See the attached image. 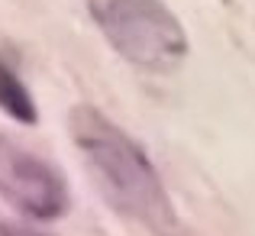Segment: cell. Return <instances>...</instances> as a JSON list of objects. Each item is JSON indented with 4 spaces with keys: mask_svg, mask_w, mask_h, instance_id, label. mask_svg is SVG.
<instances>
[{
    "mask_svg": "<svg viewBox=\"0 0 255 236\" xmlns=\"http://www.w3.org/2000/svg\"><path fill=\"white\" fill-rule=\"evenodd\" d=\"M0 198L29 220H58L68 211V181L45 159L0 139Z\"/></svg>",
    "mask_w": 255,
    "mask_h": 236,
    "instance_id": "cell-3",
    "label": "cell"
},
{
    "mask_svg": "<svg viewBox=\"0 0 255 236\" xmlns=\"http://www.w3.org/2000/svg\"><path fill=\"white\" fill-rule=\"evenodd\" d=\"M0 62H3V58H0Z\"/></svg>",
    "mask_w": 255,
    "mask_h": 236,
    "instance_id": "cell-5",
    "label": "cell"
},
{
    "mask_svg": "<svg viewBox=\"0 0 255 236\" xmlns=\"http://www.w3.org/2000/svg\"><path fill=\"white\" fill-rule=\"evenodd\" d=\"M0 236H49V233H39V230H29V227L6 224V227H0Z\"/></svg>",
    "mask_w": 255,
    "mask_h": 236,
    "instance_id": "cell-4",
    "label": "cell"
},
{
    "mask_svg": "<svg viewBox=\"0 0 255 236\" xmlns=\"http://www.w3.org/2000/svg\"><path fill=\"white\" fill-rule=\"evenodd\" d=\"M68 130L100 198L113 211L152 233L174 230V211L158 172L117 123H110L94 107H75Z\"/></svg>",
    "mask_w": 255,
    "mask_h": 236,
    "instance_id": "cell-1",
    "label": "cell"
},
{
    "mask_svg": "<svg viewBox=\"0 0 255 236\" xmlns=\"http://www.w3.org/2000/svg\"><path fill=\"white\" fill-rule=\"evenodd\" d=\"M97 29L129 65L174 71L187 58V32L165 0H87Z\"/></svg>",
    "mask_w": 255,
    "mask_h": 236,
    "instance_id": "cell-2",
    "label": "cell"
}]
</instances>
